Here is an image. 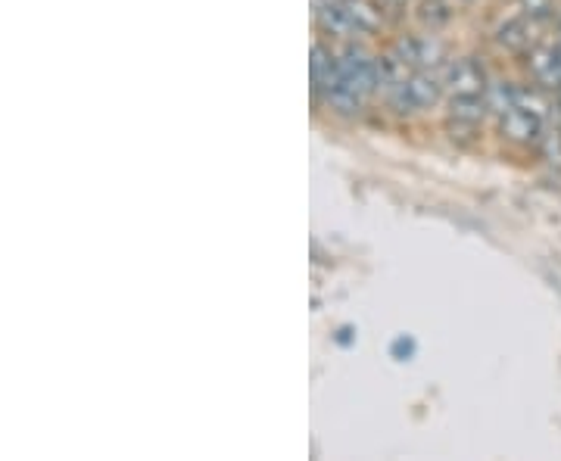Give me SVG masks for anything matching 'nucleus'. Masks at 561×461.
Masks as SVG:
<instances>
[{
	"instance_id": "12",
	"label": "nucleus",
	"mask_w": 561,
	"mask_h": 461,
	"mask_svg": "<svg viewBox=\"0 0 561 461\" xmlns=\"http://www.w3.org/2000/svg\"><path fill=\"white\" fill-rule=\"evenodd\" d=\"M521 4H524V13L530 19H537V22L552 16V0H521Z\"/></svg>"
},
{
	"instance_id": "1",
	"label": "nucleus",
	"mask_w": 561,
	"mask_h": 461,
	"mask_svg": "<svg viewBox=\"0 0 561 461\" xmlns=\"http://www.w3.org/2000/svg\"><path fill=\"white\" fill-rule=\"evenodd\" d=\"M437 100H440V81L427 72H415L406 81H399L396 88H390V103L396 113L424 110V106H434Z\"/></svg>"
},
{
	"instance_id": "8",
	"label": "nucleus",
	"mask_w": 561,
	"mask_h": 461,
	"mask_svg": "<svg viewBox=\"0 0 561 461\" xmlns=\"http://www.w3.org/2000/svg\"><path fill=\"white\" fill-rule=\"evenodd\" d=\"M496 41L505 47V50H524L530 44V29H527V22L524 19H509L499 29Z\"/></svg>"
},
{
	"instance_id": "10",
	"label": "nucleus",
	"mask_w": 561,
	"mask_h": 461,
	"mask_svg": "<svg viewBox=\"0 0 561 461\" xmlns=\"http://www.w3.org/2000/svg\"><path fill=\"white\" fill-rule=\"evenodd\" d=\"M415 340L412 337H396L393 343H390V356L396 359V362H409V359H415Z\"/></svg>"
},
{
	"instance_id": "11",
	"label": "nucleus",
	"mask_w": 561,
	"mask_h": 461,
	"mask_svg": "<svg viewBox=\"0 0 561 461\" xmlns=\"http://www.w3.org/2000/svg\"><path fill=\"white\" fill-rule=\"evenodd\" d=\"M424 22H431V25H443L449 19V10L440 4V0H424V13H421Z\"/></svg>"
},
{
	"instance_id": "7",
	"label": "nucleus",
	"mask_w": 561,
	"mask_h": 461,
	"mask_svg": "<svg viewBox=\"0 0 561 461\" xmlns=\"http://www.w3.org/2000/svg\"><path fill=\"white\" fill-rule=\"evenodd\" d=\"M449 113H452V119H456V122L474 125V122L484 119L487 106H484V100H480V94H456V97H452V103H449Z\"/></svg>"
},
{
	"instance_id": "14",
	"label": "nucleus",
	"mask_w": 561,
	"mask_h": 461,
	"mask_svg": "<svg viewBox=\"0 0 561 461\" xmlns=\"http://www.w3.org/2000/svg\"><path fill=\"white\" fill-rule=\"evenodd\" d=\"M337 343H340V346H350V343H353V328H340V331H337Z\"/></svg>"
},
{
	"instance_id": "17",
	"label": "nucleus",
	"mask_w": 561,
	"mask_h": 461,
	"mask_svg": "<svg viewBox=\"0 0 561 461\" xmlns=\"http://www.w3.org/2000/svg\"><path fill=\"white\" fill-rule=\"evenodd\" d=\"M456 4H471V0H456Z\"/></svg>"
},
{
	"instance_id": "16",
	"label": "nucleus",
	"mask_w": 561,
	"mask_h": 461,
	"mask_svg": "<svg viewBox=\"0 0 561 461\" xmlns=\"http://www.w3.org/2000/svg\"><path fill=\"white\" fill-rule=\"evenodd\" d=\"M558 110H561V88H558Z\"/></svg>"
},
{
	"instance_id": "15",
	"label": "nucleus",
	"mask_w": 561,
	"mask_h": 461,
	"mask_svg": "<svg viewBox=\"0 0 561 461\" xmlns=\"http://www.w3.org/2000/svg\"><path fill=\"white\" fill-rule=\"evenodd\" d=\"M325 4H343V0H325Z\"/></svg>"
},
{
	"instance_id": "9",
	"label": "nucleus",
	"mask_w": 561,
	"mask_h": 461,
	"mask_svg": "<svg viewBox=\"0 0 561 461\" xmlns=\"http://www.w3.org/2000/svg\"><path fill=\"white\" fill-rule=\"evenodd\" d=\"M318 19H322V25H325L328 32H334V35L353 32L350 16H346V7H343V4H325L322 10H318Z\"/></svg>"
},
{
	"instance_id": "6",
	"label": "nucleus",
	"mask_w": 561,
	"mask_h": 461,
	"mask_svg": "<svg viewBox=\"0 0 561 461\" xmlns=\"http://www.w3.org/2000/svg\"><path fill=\"white\" fill-rule=\"evenodd\" d=\"M343 7H346V16H350L353 32H365V35L378 32L381 16L371 4H365V0H343Z\"/></svg>"
},
{
	"instance_id": "13",
	"label": "nucleus",
	"mask_w": 561,
	"mask_h": 461,
	"mask_svg": "<svg viewBox=\"0 0 561 461\" xmlns=\"http://www.w3.org/2000/svg\"><path fill=\"white\" fill-rule=\"evenodd\" d=\"M543 150H546V159L552 162V166H558L561 169V134H546L543 138Z\"/></svg>"
},
{
	"instance_id": "3",
	"label": "nucleus",
	"mask_w": 561,
	"mask_h": 461,
	"mask_svg": "<svg viewBox=\"0 0 561 461\" xmlns=\"http://www.w3.org/2000/svg\"><path fill=\"white\" fill-rule=\"evenodd\" d=\"M446 88L456 94H484L487 91V75H484V66L477 60L465 57V60H456L449 63L446 69Z\"/></svg>"
},
{
	"instance_id": "2",
	"label": "nucleus",
	"mask_w": 561,
	"mask_h": 461,
	"mask_svg": "<svg viewBox=\"0 0 561 461\" xmlns=\"http://www.w3.org/2000/svg\"><path fill=\"white\" fill-rule=\"evenodd\" d=\"M499 128H502V134H505V138H512V141H521V144L540 141V134H543V122H540V113H537V110H527V106H521V103L509 106V110H502Z\"/></svg>"
},
{
	"instance_id": "5",
	"label": "nucleus",
	"mask_w": 561,
	"mask_h": 461,
	"mask_svg": "<svg viewBox=\"0 0 561 461\" xmlns=\"http://www.w3.org/2000/svg\"><path fill=\"white\" fill-rule=\"evenodd\" d=\"M337 78H340V63L322 44H315L312 47V85H315V91H331L337 85Z\"/></svg>"
},
{
	"instance_id": "18",
	"label": "nucleus",
	"mask_w": 561,
	"mask_h": 461,
	"mask_svg": "<svg viewBox=\"0 0 561 461\" xmlns=\"http://www.w3.org/2000/svg\"><path fill=\"white\" fill-rule=\"evenodd\" d=\"M390 4H403V0H390Z\"/></svg>"
},
{
	"instance_id": "4",
	"label": "nucleus",
	"mask_w": 561,
	"mask_h": 461,
	"mask_svg": "<svg viewBox=\"0 0 561 461\" xmlns=\"http://www.w3.org/2000/svg\"><path fill=\"white\" fill-rule=\"evenodd\" d=\"M446 57V47L437 38H406L396 44V60L403 66L421 69V66H437Z\"/></svg>"
}]
</instances>
